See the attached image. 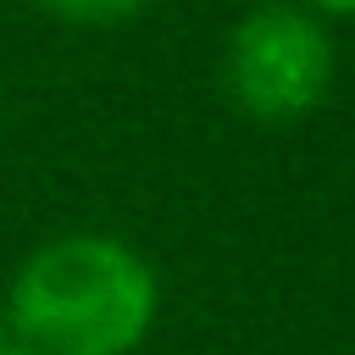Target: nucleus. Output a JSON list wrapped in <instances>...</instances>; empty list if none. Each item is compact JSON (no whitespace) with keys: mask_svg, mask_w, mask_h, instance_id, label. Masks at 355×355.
Segmentation results:
<instances>
[{"mask_svg":"<svg viewBox=\"0 0 355 355\" xmlns=\"http://www.w3.org/2000/svg\"><path fill=\"white\" fill-rule=\"evenodd\" d=\"M155 322V272L105 233H67L11 283V327L39 355H128Z\"/></svg>","mask_w":355,"mask_h":355,"instance_id":"nucleus-1","label":"nucleus"},{"mask_svg":"<svg viewBox=\"0 0 355 355\" xmlns=\"http://www.w3.org/2000/svg\"><path fill=\"white\" fill-rule=\"evenodd\" d=\"M333 50L300 6H255L227 39V89L250 116H300L322 100Z\"/></svg>","mask_w":355,"mask_h":355,"instance_id":"nucleus-2","label":"nucleus"},{"mask_svg":"<svg viewBox=\"0 0 355 355\" xmlns=\"http://www.w3.org/2000/svg\"><path fill=\"white\" fill-rule=\"evenodd\" d=\"M50 17H67V22H122L133 17L144 0H39Z\"/></svg>","mask_w":355,"mask_h":355,"instance_id":"nucleus-3","label":"nucleus"},{"mask_svg":"<svg viewBox=\"0 0 355 355\" xmlns=\"http://www.w3.org/2000/svg\"><path fill=\"white\" fill-rule=\"evenodd\" d=\"M0 355H39V349H28V344H0Z\"/></svg>","mask_w":355,"mask_h":355,"instance_id":"nucleus-4","label":"nucleus"},{"mask_svg":"<svg viewBox=\"0 0 355 355\" xmlns=\"http://www.w3.org/2000/svg\"><path fill=\"white\" fill-rule=\"evenodd\" d=\"M322 6H333V11H355V0H322Z\"/></svg>","mask_w":355,"mask_h":355,"instance_id":"nucleus-5","label":"nucleus"},{"mask_svg":"<svg viewBox=\"0 0 355 355\" xmlns=\"http://www.w3.org/2000/svg\"><path fill=\"white\" fill-rule=\"evenodd\" d=\"M0 344H6V338H0Z\"/></svg>","mask_w":355,"mask_h":355,"instance_id":"nucleus-6","label":"nucleus"}]
</instances>
